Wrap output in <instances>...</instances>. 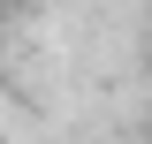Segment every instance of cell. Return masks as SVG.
<instances>
[{
  "mask_svg": "<svg viewBox=\"0 0 152 144\" xmlns=\"http://www.w3.org/2000/svg\"><path fill=\"white\" fill-rule=\"evenodd\" d=\"M145 144H152V121H145Z\"/></svg>",
  "mask_w": 152,
  "mask_h": 144,
  "instance_id": "cell-1",
  "label": "cell"
},
{
  "mask_svg": "<svg viewBox=\"0 0 152 144\" xmlns=\"http://www.w3.org/2000/svg\"><path fill=\"white\" fill-rule=\"evenodd\" d=\"M0 8H15V0H0Z\"/></svg>",
  "mask_w": 152,
  "mask_h": 144,
  "instance_id": "cell-2",
  "label": "cell"
}]
</instances>
